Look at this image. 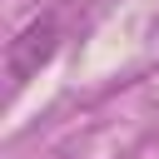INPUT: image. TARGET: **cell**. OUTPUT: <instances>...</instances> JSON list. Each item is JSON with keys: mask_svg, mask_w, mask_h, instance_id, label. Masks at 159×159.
I'll return each mask as SVG.
<instances>
[{"mask_svg": "<svg viewBox=\"0 0 159 159\" xmlns=\"http://www.w3.org/2000/svg\"><path fill=\"white\" fill-rule=\"evenodd\" d=\"M55 50H60V25H55L50 15L30 20V25H25V30L5 45V75H10V84L35 80V75L55 60Z\"/></svg>", "mask_w": 159, "mask_h": 159, "instance_id": "1", "label": "cell"}]
</instances>
